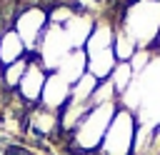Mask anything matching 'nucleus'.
Wrapping results in <instances>:
<instances>
[{
	"label": "nucleus",
	"mask_w": 160,
	"mask_h": 155,
	"mask_svg": "<svg viewBox=\"0 0 160 155\" xmlns=\"http://www.w3.org/2000/svg\"><path fill=\"white\" fill-rule=\"evenodd\" d=\"M65 82H70V88L88 72V55H85V50H70L68 55H65V60L58 65V70H55Z\"/></svg>",
	"instance_id": "39448f33"
},
{
	"label": "nucleus",
	"mask_w": 160,
	"mask_h": 155,
	"mask_svg": "<svg viewBox=\"0 0 160 155\" xmlns=\"http://www.w3.org/2000/svg\"><path fill=\"white\" fill-rule=\"evenodd\" d=\"M150 58H152V52H150L148 48H138L135 55L130 58V68H132V72H140V70L150 62Z\"/></svg>",
	"instance_id": "9b49d317"
},
{
	"label": "nucleus",
	"mask_w": 160,
	"mask_h": 155,
	"mask_svg": "<svg viewBox=\"0 0 160 155\" xmlns=\"http://www.w3.org/2000/svg\"><path fill=\"white\" fill-rule=\"evenodd\" d=\"M25 70H28V62H25V60H18V62L8 65V68H5V72H2V82L18 90V85H20V80H22Z\"/></svg>",
	"instance_id": "9d476101"
},
{
	"label": "nucleus",
	"mask_w": 160,
	"mask_h": 155,
	"mask_svg": "<svg viewBox=\"0 0 160 155\" xmlns=\"http://www.w3.org/2000/svg\"><path fill=\"white\" fill-rule=\"evenodd\" d=\"M135 50H138L135 40L122 30V25H118L115 28V40H112V52H115L118 62H130V58L135 55Z\"/></svg>",
	"instance_id": "6e6552de"
},
{
	"label": "nucleus",
	"mask_w": 160,
	"mask_h": 155,
	"mask_svg": "<svg viewBox=\"0 0 160 155\" xmlns=\"http://www.w3.org/2000/svg\"><path fill=\"white\" fill-rule=\"evenodd\" d=\"M2 152H5V155H32L30 148H22V145H15V142H8Z\"/></svg>",
	"instance_id": "f8f14e48"
},
{
	"label": "nucleus",
	"mask_w": 160,
	"mask_h": 155,
	"mask_svg": "<svg viewBox=\"0 0 160 155\" xmlns=\"http://www.w3.org/2000/svg\"><path fill=\"white\" fill-rule=\"evenodd\" d=\"M132 68H130V62H118L115 68H112V72H110V82H112V88H115V92L120 95V92H125L128 88H130V82H132Z\"/></svg>",
	"instance_id": "1a4fd4ad"
},
{
	"label": "nucleus",
	"mask_w": 160,
	"mask_h": 155,
	"mask_svg": "<svg viewBox=\"0 0 160 155\" xmlns=\"http://www.w3.org/2000/svg\"><path fill=\"white\" fill-rule=\"evenodd\" d=\"M135 132H138V118L132 115V110L118 108L95 155H132Z\"/></svg>",
	"instance_id": "f03ea898"
},
{
	"label": "nucleus",
	"mask_w": 160,
	"mask_h": 155,
	"mask_svg": "<svg viewBox=\"0 0 160 155\" xmlns=\"http://www.w3.org/2000/svg\"><path fill=\"white\" fill-rule=\"evenodd\" d=\"M0 68H2V65H0Z\"/></svg>",
	"instance_id": "ddd939ff"
},
{
	"label": "nucleus",
	"mask_w": 160,
	"mask_h": 155,
	"mask_svg": "<svg viewBox=\"0 0 160 155\" xmlns=\"http://www.w3.org/2000/svg\"><path fill=\"white\" fill-rule=\"evenodd\" d=\"M115 65H118V58H115L112 48H110V50H100V52L88 55V72H90L95 80H108Z\"/></svg>",
	"instance_id": "0eeeda50"
},
{
	"label": "nucleus",
	"mask_w": 160,
	"mask_h": 155,
	"mask_svg": "<svg viewBox=\"0 0 160 155\" xmlns=\"http://www.w3.org/2000/svg\"><path fill=\"white\" fill-rule=\"evenodd\" d=\"M48 12L42 8H28V10H20L18 12V20H15V32L20 35V40L25 42V48L30 50H38L45 30H48Z\"/></svg>",
	"instance_id": "7ed1b4c3"
},
{
	"label": "nucleus",
	"mask_w": 160,
	"mask_h": 155,
	"mask_svg": "<svg viewBox=\"0 0 160 155\" xmlns=\"http://www.w3.org/2000/svg\"><path fill=\"white\" fill-rule=\"evenodd\" d=\"M118 102H110V105H98V108H90L88 115L80 120V125L75 128L72 132V145H78L80 150H85L88 155L90 152H98L115 112H118Z\"/></svg>",
	"instance_id": "f257e3e1"
},
{
	"label": "nucleus",
	"mask_w": 160,
	"mask_h": 155,
	"mask_svg": "<svg viewBox=\"0 0 160 155\" xmlns=\"http://www.w3.org/2000/svg\"><path fill=\"white\" fill-rule=\"evenodd\" d=\"M68 100H70V82H65L58 72H48V80H45V88L40 95V105L60 112L68 105Z\"/></svg>",
	"instance_id": "20e7f679"
},
{
	"label": "nucleus",
	"mask_w": 160,
	"mask_h": 155,
	"mask_svg": "<svg viewBox=\"0 0 160 155\" xmlns=\"http://www.w3.org/2000/svg\"><path fill=\"white\" fill-rule=\"evenodd\" d=\"M25 50H28L25 42L20 40V35H18L12 28L0 35V65H2V68L22 60V58H25Z\"/></svg>",
	"instance_id": "423d86ee"
}]
</instances>
